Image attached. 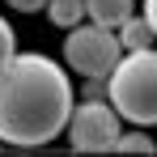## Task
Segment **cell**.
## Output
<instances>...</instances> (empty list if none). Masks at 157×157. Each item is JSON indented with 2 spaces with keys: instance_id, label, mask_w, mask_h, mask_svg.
Segmentation results:
<instances>
[{
  "instance_id": "1",
  "label": "cell",
  "mask_w": 157,
  "mask_h": 157,
  "mask_svg": "<svg viewBox=\"0 0 157 157\" xmlns=\"http://www.w3.org/2000/svg\"><path fill=\"white\" fill-rule=\"evenodd\" d=\"M72 106L68 64H55L43 51H17L0 72V140L13 149L51 144L68 132Z\"/></svg>"
},
{
  "instance_id": "3",
  "label": "cell",
  "mask_w": 157,
  "mask_h": 157,
  "mask_svg": "<svg viewBox=\"0 0 157 157\" xmlns=\"http://www.w3.org/2000/svg\"><path fill=\"white\" fill-rule=\"evenodd\" d=\"M64 64H68V72H77V77H110L115 72V64L123 59V43H119V34L110 26H98V21H81V26L68 30V38H64Z\"/></svg>"
},
{
  "instance_id": "8",
  "label": "cell",
  "mask_w": 157,
  "mask_h": 157,
  "mask_svg": "<svg viewBox=\"0 0 157 157\" xmlns=\"http://www.w3.org/2000/svg\"><path fill=\"white\" fill-rule=\"evenodd\" d=\"M115 153H157V140L149 136V128H136V132H123Z\"/></svg>"
},
{
  "instance_id": "2",
  "label": "cell",
  "mask_w": 157,
  "mask_h": 157,
  "mask_svg": "<svg viewBox=\"0 0 157 157\" xmlns=\"http://www.w3.org/2000/svg\"><path fill=\"white\" fill-rule=\"evenodd\" d=\"M106 98L132 128H157V51H123L106 77Z\"/></svg>"
},
{
  "instance_id": "10",
  "label": "cell",
  "mask_w": 157,
  "mask_h": 157,
  "mask_svg": "<svg viewBox=\"0 0 157 157\" xmlns=\"http://www.w3.org/2000/svg\"><path fill=\"white\" fill-rule=\"evenodd\" d=\"M13 13H47V0H4Z\"/></svg>"
},
{
  "instance_id": "7",
  "label": "cell",
  "mask_w": 157,
  "mask_h": 157,
  "mask_svg": "<svg viewBox=\"0 0 157 157\" xmlns=\"http://www.w3.org/2000/svg\"><path fill=\"white\" fill-rule=\"evenodd\" d=\"M47 21L59 30H72L89 21V9H85V0H47Z\"/></svg>"
},
{
  "instance_id": "4",
  "label": "cell",
  "mask_w": 157,
  "mask_h": 157,
  "mask_svg": "<svg viewBox=\"0 0 157 157\" xmlns=\"http://www.w3.org/2000/svg\"><path fill=\"white\" fill-rule=\"evenodd\" d=\"M123 136V115L110 98H81L68 119V144L77 153H110Z\"/></svg>"
},
{
  "instance_id": "9",
  "label": "cell",
  "mask_w": 157,
  "mask_h": 157,
  "mask_svg": "<svg viewBox=\"0 0 157 157\" xmlns=\"http://www.w3.org/2000/svg\"><path fill=\"white\" fill-rule=\"evenodd\" d=\"M13 55H17V34H13V21L9 17H0V72L13 64Z\"/></svg>"
},
{
  "instance_id": "11",
  "label": "cell",
  "mask_w": 157,
  "mask_h": 157,
  "mask_svg": "<svg viewBox=\"0 0 157 157\" xmlns=\"http://www.w3.org/2000/svg\"><path fill=\"white\" fill-rule=\"evenodd\" d=\"M144 17H149V26H153V34H157V0H144Z\"/></svg>"
},
{
  "instance_id": "12",
  "label": "cell",
  "mask_w": 157,
  "mask_h": 157,
  "mask_svg": "<svg viewBox=\"0 0 157 157\" xmlns=\"http://www.w3.org/2000/svg\"><path fill=\"white\" fill-rule=\"evenodd\" d=\"M0 149H4V140H0Z\"/></svg>"
},
{
  "instance_id": "5",
  "label": "cell",
  "mask_w": 157,
  "mask_h": 157,
  "mask_svg": "<svg viewBox=\"0 0 157 157\" xmlns=\"http://www.w3.org/2000/svg\"><path fill=\"white\" fill-rule=\"evenodd\" d=\"M85 9H89V21L119 30L132 13H136V0H85Z\"/></svg>"
},
{
  "instance_id": "6",
  "label": "cell",
  "mask_w": 157,
  "mask_h": 157,
  "mask_svg": "<svg viewBox=\"0 0 157 157\" xmlns=\"http://www.w3.org/2000/svg\"><path fill=\"white\" fill-rule=\"evenodd\" d=\"M115 34H119L123 51H144V47H153V43H157V34H153V26H149V17H144V13H140V17L132 13Z\"/></svg>"
}]
</instances>
